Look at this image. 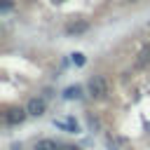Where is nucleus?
Listing matches in <instances>:
<instances>
[{"label": "nucleus", "mask_w": 150, "mask_h": 150, "mask_svg": "<svg viewBox=\"0 0 150 150\" xmlns=\"http://www.w3.org/2000/svg\"><path fill=\"white\" fill-rule=\"evenodd\" d=\"M105 143H108L110 150H124V145H127V141L120 138V136H105Z\"/></svg>", "instance_id": "39448f33"}, {"label": "nucleus", "mask_w": 150, "mask_h": 150, "mask_svg": "<svg viewBox=\"0 0 150 150\" xmlns=\"http://www.w3.org/2000/svg\"><path fill=\"white\" fill-rule=\"evenodd\" d=\"M129 2H138V0H129Z\"/></svg>", "instance_id": "f8f14e48"}, {"label": "nucleus", "mask_w": 150, "mask_h": 150, "mask_svg": "<svg viewBox=\"0 0 150 150\" xmlns=\"http://www.w3.org/2000/svg\"><path fill=\"white\" fill-rule=\"evenodd\" d=\"M35 150H61V148H59L56 141H52V138H42V141L35 143Z\"/></svg>", "instance_id": "0eeeda50"}, {"label": "nucleus", "mask_w": 150, "mask_h": 150, "mask_svg": "<svg viewBox=\"0 0 150 150\" xmlns=\"http://www.w3.org/2000/svg\"><path fill=\"white\" fill-rule=\"evenodd\" d=\"M80 94H82V89H80L77 84H75V87H66V89H63V98H68V101H70V98H80Z\"/></svg>", "instance_id": "6e6552de"}, {"label": "nucleus", "mask_w": 150, "mask_h": 150, "mask_svg": "<svg viewBox=\"0 0 150 150\" xmlns=\"http://www.w3.org/2000/svg\"><path fill=\"white\" fill-rule=\"evenodd\" d=\"M73 63H75L77 68H82V66H84V54H80V52H75V54H73Z\"/></svg>", "instance_id": "1a4fd4ad"}, {"label": "nucleus", "mask_w": 150, "mask_h": 150, "mask_svg": "<svg viewBox=\"0 0 150 150\" xmlns=\"http://www.w3.org/2000/svg\"><path fill=\"white\" fill-rule=\"evenodd\" d=\"M61 150H80L77 145H61Z\"/></svg>", "instance_id": "9b49d317"}, {"label": "nucleus", "mask_w": 150, "mask_h": 150, "mask_svg": "<svg viewBox=\"0 0 150 150\" xmlns=\"http://www.w3.org/2000/svg\"><path fill=\"white\" fill-rule=\"evenodd\" d=\"M148 61H150V45H145V47L138 52V59L134 61V66H136V68H143Z\"/></svg>", "instance_id": "423d86ee"}, {"label": "nucleus", "mask_w": 150, "mask_h": 150, "mask_svg": "<svg viewBox=\"0 0 150 150\" xmlns=\"http://www.w3.org/2000/svg\"><path fill=\"white\" fill-rule=\"evenodd\" d=\"M0 9L2 12H9L12 9V0H0Z\"/></svg>", "instance_id": "9d476101"}, {"label": "nucleus", "mask_w": 150, "mask_h": 150, "mask_svg": "<svg viewBox=\"0 0 150 150\" xmlns=\"http://www.w3.org/2000/svg\"><path fill=\"white\" fill-rule=\"evenodd\" d=\"M26 115H28L26 108H7V110H5V124L16 127V124H21V122L26 120Z\"/></svg>", "instance_id": "f03ea898"}, {"label": "nucleus", "mask_w": 150, "mask_h": 150, "mask_svg": "<svg viewBox=\"0 0 150 150\" xmlns=\"http://www.w3.org/2000/svg\"><path fill=\"white\" fill-rule=\"evenodd\" d=\"M45 108H47V103H45V98H30L28 103H26V110H28V115H33V117H40V115H45Z\"/></svg>", "instance_id": "7ed1b4c3"}, {"label": "nucleus", "mask_w": 150, "mask_h": 150, "mask_svg": "<svg viewBox=\"0 0 150 150\" xmlns=\"http://www.w3.org/2000/svg\"><path fill=\"white\" fill-rule=\"evenodd\" d=\"M87 28H89L87 21H73V23L66 26V33H68V35H80V33H84Z\"/></svg>", "instance_id": "20e7f679"}, {"label": "nucleus", "mask_w": 150, "mask_h": 150, "mask_svg": "<svg viewBox=\"0 0 150 150\" xmlns=\"http://www.w3.org/2000/svg\"><path fill=\"white\" fill-rule=\"evenodd\" d=\"M87 87H89V94H91L94 98H105V96H108V80H105L103 75H94Z\"/></svg>", "instance_id": "f257e3e1"}]
</instances>
